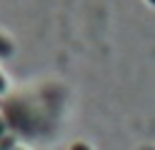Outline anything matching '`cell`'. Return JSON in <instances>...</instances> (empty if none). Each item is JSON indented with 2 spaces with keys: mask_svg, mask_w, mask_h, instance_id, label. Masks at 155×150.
I'll use <instances>...</instances> for the list:
<instances>
[{
  "mask_svg": "<svg viewBox=\"0 0 155 150\" xmlns=\"http://www.w3.org/2000/svg\"><path fill=\"white\" fill-rule=\"evenodd\" d=\"M13 50H15L13 40L8 38V35L0 33V58H10V55H13Z\"/></svg>",
  "mask_w": 155,
  "mask_h": 150,
  "instance_id": "6da1fadb",
  "label": "cell"
},
{
  "mask_svg": "<svg viewBox=\"0 0 155 150\" xmlns=\"http://www.w3.org/2000/svg\"><path fill=\"white\" fill-rule=\"evenodd\" d=\"M15 148H18V138L13 133L0 135V150H15Z\"/></svg>",
  "mask_w": 155,
  "mask_h": 150,
  "instance_id": "7a4b0ae2",
  "label": "cell"
},
{
  "mask_svg": "<svg viewBox=\"0 0 155 150\" xmlns=\"http://www.w3.org/2000/svg\"><path fill=\"white\" fill-rule=\"evenodd\" d=\"M8 93V78L3 75V70H0V95H5Z\"/></svg>",
  "mask_w": 155,
  "mask_h": 150,
  "instance_id": "3957f363",
  "label": "cell"
},
{
  "mask_svg": "<svg viewBox=\"0 0 155 150\" xmlns=\"http://www.w3.org/2000/svg\"><path fill=\"white\" fill-rule=\"evenodd\" d=\"M70 150H93V148H90L88 143H83V140H78V143L70 145Z\"/></svg>",
  "mask_w": 155,
  "mask_h": 150,
  "instance_id": "277c9868",
  "label": "cell"
},
{
  "mask_svg": "<svg viewBox=\"0 0 155 150\" xmlns=\"http://www.w3.org/2000/svg\"><path fill=\"white\" fill-rule=\"evenodd\" d=\"M0 135H5V120L0 118Z\"/></svg>",
  "mask_w": 155,
  "mask_h": 150,
  "instance_id": "5b68a950",
  "label": "cell"
},
{
  "mask_svg": "<svg viewBox=\"0 0 155 150\" xmlns=\"http://www.w3.org/2000/svg\"><path fill=\"white\" fill-rule=\"evenodd\" d=\"M140 150H155V148H153V145H145V148H140Z\"/></svg>",
  "mask_w": 155,
  "mask_h": 150,
  "instance_id": "8992f818",
  "label": "cell"
},
{
  "mask_svg": "<svg viewBox=\"0 0 155 150\" xmlns=\"http://www.w3.org/2000/svg\"><path fill=\"white\" fill-rule=\"evenodd\" d=\"M148 5H153V8H155V0H148Z\"/></svg>",
  "mask_w": 155,
  "mask_h": 150,
  "instance_id": "52a82bcc",
  "label": "cell"
},
{
  "mask_svg": "<svg viewBox=\"0 0 155 150\" xmlns=\"http://www.w3.org/2000/svg\"><path fill=\"white\" fill-rule=\"evenodd\" d=\"M15 150H25V148H15Z\"/></svg>",
  "mask_w": 155,
  "mask_h": 150,
  "instance_id": "ba28073f",
  "label": "cell"
},
{
  "mask_svg": "<svg viewBox=\"0 0 155 150\" xmlns=\"http://www.w3.org/2000/svg\"><path fill=\"white\" fill-rule=\"evenodd\" d=\"M0 103H3V100H0Z\"/></svg>",
  "mask_w": 155,
  "mask_h": 150,
  "instance_id": "9c48e42d",
  "label": "cell"
}]
</instances>
